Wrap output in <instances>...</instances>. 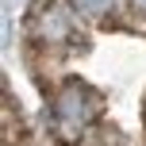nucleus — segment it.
<instances>
[{
    "label": "nucleus",
    "mask_w": 146,
    "mask_h": 146,
    "mask_svg": "<svg viewBox=\"0 0 146 146\" xmlns=\"http://www.w3.org/2000/svg\"><path fill=\"white\" fill-rule=\"evenodd\" d=\"M104 115V96L88 81L66 77L50 96V131L62 146H81Z\"/></svg>",
    "instance_id": "nucleus-1"
},
{
    "label": "nucleus",
    "mask_w": 146,
    "mask_h": 146,
    "mask_svg": "<svg viewBox=\"0 0 146 146\" xmlns=\"http://www.w3.org/2000/svg\"><path fill=\"white\" fill-rule=\"evenodd\" d=\"M127 4H131V12L139 15V19H146V0H127Z\"/></svg>",
    "instance_id": "nucleus-4"
},
{
    "label": "nucleus",
    "mask_w": 146,
    "mask_h": 146,
    "mask_svg": "<svg viewBox=\"0 0 146 146\" xmlns=\"http://www.w3.org/2000/svg\"><path fill=\"white\" fill-rule=\"evenodd\" d=\"M66 4L81 15V19H88V23H104L111 12H115V0H66Z\"/></svg>",
    "instance_id": "nucleus-3"
},
{
    "label": "nucleus",
    "mask_w": 146,
    "mask_h": 146,
    "mask_svg": "<svg viewBox=\"0 0 146 146\" xmlns=\"http://www.w3.org/2000/svg\"><path fill=\"white\" fill-rule=\"evenodd\" d=\"M77 19L69 4L62 0H46L31 12V38H35L42 50H66V46L77 42Z\"/></svg>",
    "instance_id": "nucleus-2"
}]
</instances>
